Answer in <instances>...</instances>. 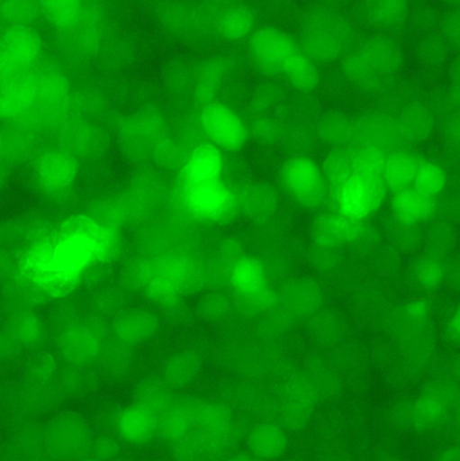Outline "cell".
Masks as SVG:
<instances>
[{
	"mask_svg": "<svg viewBox=\"0 0 460 461\" xmlns=\"http://www.w3.org/2000/svg\"><path fill=\"white\" fill-rule=\"evenodd\" d=\"M59 240L44 247L36 256V273L40 278L56 277L61 284H73L92 264L108 257L114 249L116 239L108 228L86 217L70 221Z\"/></svg>",
	"mask_w": 460,
	"mask_h": 461,
	"instance_id": "6da1fadb",
	"label": "cell"
},
{
	"mask_svg": "<svg viewBox=\"0 0 460 461\" xmlns=\"http://www.w3.org/2000/svg\"><path fill=\"white\" fill-rule=\"evenodd\" d=\"M250 54L260 69L299 91L310 92L318 86L319 74L311 59L284 32L274 28L257 31L250 41Z\"/></svg>",
	"mask_w": 460,
	"mask_h": 461,
	"instance_id": "7a4b0ae2",
	"label": "cell"
},
{
	"mask_svg": "<svg viewBox=\"0 0 460 461\" xmlns=\"http://www.w3.org/2000/svg\"><path fill=\"white\" fill-rule=\"evenodd\" d=\"M184 205L193 217L217 221L232 211L234 198L222 177L181 182Z\"/></svg>",
	"mask_w": 460,
	"mask_h": 461,
	"instance_id": "3957f363",
	"label": "cell"
},
{
	"mask_svg": "<svg viewBox=\"0 0 460 461\" xmlns=\"http://www.w3.org/2000/svg\"><path fill=\"white\" fill-rule=\"evenodd\" d=\"M386 190L382 175L354 172L337 194L338 212L360 222L380 206Z\"/></svg>",
	"mask_w": 460,
	"mask_h": 461,
	"instance_id": "277c9868",
	"label": "cell"
},
{
	"mask_svg": "<svg viewBox=\"0 0 460 461\" xmlns=\"http://www.w3.org/2000/svg\"><path fill=\"white\" fill-rule=\"evenodd\" d=\"M281 177L288 193L302 204L311 206L320 201L325 190L323 176L311 158H290L282 168Z\"/></svg>",
	"mask_w": 460,
	"mask_h": 461,
	"instance_id": "5b68a950",
	"label": "cell"
},
{
	"mask_svg": "<svg viewBox=\"0 0 460 461\" xmlns=\"http://www.w3.org/2000/svg\"><path fill=\"white\" fill-rule=\"evenodd\" d=\"M200 122L204 133L217 148L233 151L246 141L247 131L243 122L222 104L212 102L203 106Z\"/></svg>",
	"mask_w": 460,
	"mask_h": 461,
	"instance_id": "8992f818",
	"label": "cell"
},
{
	"mask_svg": "<svg viewBox=\"0 0 460 461\" xmlns=\"http://www.w3.org/2000/svg\"><path fill=\"white\" fill-rule=\"evenodd\" d=\"M396 54L383 42L365 43L348 58L347 74L357 80H373L386 76L396 65Z\"/></svg>",
	"mask_w": 460,
	"mask_h": 461,
	"instance_id": "52a82bcc",
	"label": "cell"
},
{
	"mask_svg": "<svg viewBox=\"0 0 460 461\" xmlns=\"http://www.w3.org/2000/svg\"><path fill=\"white\" fill-rule=\"evenodd\" d=\"M158 427L155 412L140 403L125 408L116 418V428L120 435L134 444L151 439Z\"/></svg>",
	"mask_w": 460,
	"mask_h": 461,
	"instance_id": "ba28073f",
	"label": "cell"
},
{
	"mask_svg": "<svg viewBox=\"0 0 460 461\" xmlns=\"http://www.w3.org/2000/svg\"><path fill=\"white\" fill-rule=\"evenodd\" d=\"M436 209V200L412 186L393 193L392 210L395 219L405 225H413L428 220Z\"/></svg>",
	"mask_w": 460,
	"mask_h": 461,
	"instance_id": "9c48e42d",
	"label": "cell"
},
{
	"mask_svg": "<svg viewBox=\"0 0 460 461\" xmlns=\"http://www.w3.org/2000/svg\"><path fill=\"white\" fill-rule=\"evenodd\" d=\"M222 157L212 143L197 146L181 172V182L203 178H218L222 175Z\"/></svg>",
	"mask_w": 460,
	"mask_h": 461,
	"instance_id": "30bf717a",
	"label": "cell"
},
{
	"mask_svg": "<svg viewBox=\"0 0 460 461\" xmlns=\"http://www.w3.org/2000/svg\"><path fill=\"white\" fill-rule=\"evenodd\" d=\"M360 224L338 213L323 215L314 227L315 240L322 246L346 244L359 234Z\"/></svg>",
	"mask_w": 460,
	"mask_h": 461,
	"instance_id": "8fae6325",
	"label": "cell"
},
{
	"mask_svg": "<svg viewBox=\"0 0 460 461\" xmlns=\"http://www.w3.org/2000/svg\"><path fill=\"white\" fill-rule=\"evenodd\" d=\"M76 163L72 157L62 153H50L38 165V176L42 186L50 191L63 189L73 180Z\"/></svg>",
	"mask_w": 460,
	"mask_h": 461,
	"instance_id": "7c38bea8",
	"label": "cell"
},
{
	"mask_svg": "<svg viewBox=\"0 0 460 461\" xmlns=\"http://www.w3.org/2000/svg\"><path fill=\"white\" fill-rule=\"evenodd\" d=\"M420 159L413 153L398 151L386 156L382 177L393 193L411 186Z\"/></svg>",
	"mask_w": 460,
	"mask_h": 461,
	"instance_id": "4fadbf2b",
	"label": "cell"
},
{
	"mask_svg": "<svg viewBox=\"0 0 460 461\" xmlns=\"http://www.w3.org/2000/svg\"><path fill=\"white\" fill-rule=\"evenodd\" d=\"M325 22V21H324ZM312 31L308 32L306 41V54L312 55L316 59H333L341 50L342 36H339L335 23H317Z\"/></svg>",
	"mask_w": 460,
	"mask_h": 461,
	"instance_id": "5bb4252c",
	"label": "cell"
},
{
	"mask_svg": "<svg viewBox=\"0 0 460 461\" xmlns=\"http://www.w3.org/2000/svg\"><path fill=\"white\" fill-rule=\"evenodd\" d=\"M251 451L262 458H275L286 447V438L277 427L268 424L254 428L248 435Z\"/></svg>",
	"mask_w": 460,
	"mask_h": 461,
	"instance_id": "9a60e30c",
	"label": "cell"
},
{
	"mask_svg": "<svg viewBox=\"0 0 460 461\" xmlns=\"http://www.w3.org/2000/svg\"><path fill=\"white\" fill-rule=\"evenodd\" d=\"M232 282L242 294L256 295L265 285L263 269L254 259L240 260L233 271Z\"/></svg>",
	"mask_w": 460,
	"mask_h": 461,
	"instance_id": "2e32d148",
	"label": "cell"
},
{
	"mask_svg": "<svg viewBox=\"0 0 460 461\" xmlns=\"http://www.w3.org/2000/svg\"><path fill=\"white\" fill-rule=\"evenodd\" d=\"M446 183L444 169L436 163L420 160L411 186L417 191L436 198Z\"/></svg>",
	"mask_w": 460,
	"mask_h": 461,
	"instance_id": "e0dca14e",
	"label": "cell"
},
{
	"mask_svg": "<svg viewBox=\"0 0 460 461\" xmlns=\"http://www.w3.org/2000/svg\"><path fill=\"white\" fill-rule=\"evenodd\" d=\"M353 172L352 154L334 153L324 164L322 172L324 185H327L337 195Z\"/></svg>",
	"mask_w": 460,
	"mask_h": 461,
	"instance_id": "ac0fdd59",
	"label": "cell"
},
{
	"mask_svg": "<svg viewBox=\"0 0 460 461\" xmlns=\"http://www.w3.org/2000/svg\"><path fill=\"white\" fill-rule=\"evenodd\" d=\"M254 25L252 14L245 8H235L226 12L220 19V32L227 38L239 39L248 35Z\"/></svg>",
	"mask_w": 460,
	"mask_h": 461,
	"instance_id": "d6986e66",
	"label": "cell"
},
{
	"mask_svg": "<svg viewBox=\"0 0 460 461\" xmlns=\"http://www.w3.org/2000/svg\"><path fill=\"white\" fill-rule=\"evenodd\" d=\"M386 156L384 151L378 147L367 146L362 148L352 153L353 171L382 175Z\"/></svg>",
	"mask_w": 460,
	"mask_h": 461,
	"instance_id": "ffe728a7",
	"label": "cell"
},
{
	"mask_svg": "<svg viewBox=\"0 0 460 461\" xmlns=\"http://www.w3.org/2000/svg\"><path fill=\"white\" fill-rule=\"evenodd\" d=\"M370 14L375 22L390 23L403 14V5L398 2L374 3V6L370 7Z\"/></svg>",
	"mask_w": 460,
	"mask_h": 461,
	"instance_id": "44dd1931",
	"label": "cell"
},
{
	"mask_svg": "<svg viewBox=\"0 0 460 461\" xmlns=\"http://www.w3.org/2000/svg\"><path fill=\"white\" fill-rule=\"evenodd\" d=\"M185 420L184 413L180 411H168L158 425L161 426L164 433L176 436L184 430Z\"/></svg>",
	"mask_w": 460,
	"mask_h": 461,
	"instance_id": "7402d4cb",
	"label": "cell"
},
{
	"mask_svg": "<svg viewBox=\"0 0 460 461\" xmlns=\"http://www.w3.org/2000/svg\"><path fill=\"white\" fill-rule=\"evenodd\" d=\"M441 275L442 270L440 267L432 261L425 262L418 270L419 281L422 284L429 286L438 283L439 279L441 278Z\"/></svg>",
	"mask_w": 460,
	"mask_h": 461,
	"instance_id": "603a6c76",
	"label": "cell"
},
{
	"mask_svg": "<svg viewBox=\"0 0 460 461\" xmlns=\"http://www.w3.org/2000/svg\"><path fill=\"white\" fill-rule=\"evenodd\" d=\"M449 330H451L452 335L458 336L459 333V315L458 313L453 317L451 323L449 325Z\"/></svg>",
	"mask_w": 460,
	"mask_h": 461,
	"instance_id": "cb8c5ba5",
	"label": "cell"
},
{
	"mask_svg": "<svg viewBox=\"0 0 460 461\" xmlns=\"http://www.w3.org/2000/svg\"><path fill=\"white\" fill-rule=\"evenodd\" d=\"M229 461H243L241 459H232V460H229Z\"/></svg>",
	"mask_w": 460,
	"mask_h": 461,
	"instance_id": "d4e9b609",
	"label": "cell"
}]
</instances>
